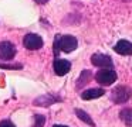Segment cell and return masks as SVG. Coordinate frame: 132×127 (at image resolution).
<instances>
[{
  "instance_id": "9",
  "label": "cell",
  "mask_w": 132,
  "mask_h": 127,
  "mask_svg": "<svg viewBox=\"0 0 132 127\" xmlns=\"http://www.w3.org/2000/svg\"><path fill=\"white\" fill-rule=\"evenodd\" d=\"M104 93H105V92H104V89L95 87V89H88V90H85V92H82V93H81V97H82L84 100H91V99L101 97Z\"/></svg>"
},
{
  "instance_id": "1",
  "label": "cell",
  "mask_w": 132,
  "mask_h": 127,
  "mask_svg": "<svg viewBox=\"0 0 132 127\" xmlns=\"http://www.w3.org/2000/svg\"><path fill=\"white\" fill-rule=\"evenodd\" d=\"M78 41L74 35H57L54 40V54L57 55L60 51L63 52H72L77 48Z\"/></svg>"
},
{
  "instance_id": "12",
  "label": "cell",
  "mask_w": 132,
  "mask_h": 127,
  "mask_svg": "<svg viewBox=\"0 0 132 127\" xmlns=\"http://www.w3.org/2000/svg\"><path fill=\"white\" fill-rule=\"evenodd\" d=\"M75 114L78 116V119H80V120H82L84 123H87L88 126H91V127H95V123L92 121V119L89 117V114H88V113H85L84 110L75 109Z\"/></svg>"
},
{
  "instance_id": "13",
  "label": "cell",
  "mask_w": 132,
  "mask_h": 127,
  "mask_svg": "<svg viewBox=\"0 0 132 127\" xmlns=\"http://www.w3.org/2000/svg\"><path fill=\"white\" fill-rule=\"evenodd\" d=\"M44 123H46V117L41 114H37L36 116V126L34 127H43Z\"/></svg>"
},
{
  "instance_id": "10",
  "label": "cell",
  "mask_w": 132,
  "mask_h": 127,
  "mask_svg": "<svg viewBox=\"0 0 132 127\" xmlns=\"http://www.w3.org/2000/svg\"><path fill=\"white\" fill-rule=\"evenodd\" d=\"M91 72H89V71H82V72H81V76L80 78H78V81H77V89H81V87L82 86H85L87 83H88L89 81H91Z\"/></svg>"
},
{
  "instance_id": "3",
  "label": "cell",
  "mask_w": 132,
  "mask_h": 127,
  "mask_svg": "<svg viewBox=\"0 0 132 127\" xmlns=\"http://www.w3.org/2000/svg\"><path fill=\"white\" fill-rule=\"evenodd\" d=\"M131 96H132V90H131V87H128V86H117L111 93L112 102H114V103H118V104L128 102L129 99H131Z\"/></svg>"
},
{
  "instance_id": "6",
  "label": "cell",
  "mask_w": 132,
  "mask_h": 127,
  "mask_svg": "<svg viewBox=\"0 0 132 127\" xmlns=\"http://www.w3.org/2000/svg\"><path fill=\"white\" fill-rule=\"evenodd\" d=\"M91 62H92V65L100 66V68H112L114 66L112 59L108 55H104V54H94L91 56Z\"/></svg>"
},
{
  "instance_id": "7",
  "label": "cell",
  "mask_w": 132,
  "mask_h": 127,
  "mask_svg": "<svg viewBox=\"0 0 132 127\" xmlns=\"http://www.w3.org/2000/svg\"><path fill=\"white\" fill-rule=\"evenodd\" d=\"M53 68H54L55 75L64 76L65 73L70 72V69H71V62L67 61V59H55L54 64H53Z\"/></svg>"
},
{
  "instance_id": "11",
  "label": "cell",
  "mask_w": 132,
  "mask_h": 127,
  "mask_svg": "<svg viewBox=\"0 0 132 127\" xmlns=\"http://www.w3.org/2000/svg\"><path fill=\"white\" fill-rule=\"evenodd\" d=\"M119 117L126 126L132 127V109H123L119 112Z\"/></svg>"
},
{
  "instance_id": "5",
  "label": "cell",
  "mask_w": 132,
  "mask_h": 127,
  "mask_svg": "<svg viewBox=\"0 0 132 127\" xmlns=\"http://www.w3.org/2000/svg\"><path fill=\"white\" fill-rule=\"evenodd\" d=\"M14 55H16V47L13 42H9V41L0 42V59L10 61V59L14 58Z\"/></svg>"
},
{
  "instance_id": "8",
  "label": "cell",
  "mask_w": 132,
  "mask_h": 127,
  "mask_svg": "<svg viewBox=\"0 0 132 127\" xmlns=\"http://www.w3.org/2000/svg\"><path fill=\"white\" fill-rule=\"evenodd\" d=\"M114 50L119 55H132V42L126 41V40H121L117 42Z\"/></svg>"
},
{
  "instance_id": "14",
  "label": "cell",
  "mask_w": 132,
  "mask_h": 127,
  "mask_svg": "<svg viewBox=\"0 0 132 127\" xmlns=\"http://www.w3.org/2000/svg\"><path fill=\"white\" fill-rule=\"evenodd\" d=\"M0 68H4V69H21V65H3L0 64Z\"/></svg>"
},
{
  "instance_id": "17",
  "label": "cell",
  "mask_w": 132,
  "mask_h": 127,
  "mask_svg": "<svg viewBox=\"0 0 132 127\" xmlns=\"http://www.w3.org/2000/svg\"><path fill=\"white\" fill-rule=\"evenodd\" d=\"M53 127H68V126H63V124H55V126H53Z\"/></svg>"
},
{
  "instance_id": "2",
  "label": "cell",
  "mask_w": 132,
  "mask_h": 127,
  "mask_svg": "<svg viewBox=\"0 0 132 127\" xmlns=\"http://www.w3.org/2000/svg\"><path fill=\"white\" fill-rule=\"evenodd\" d=\"M95 79L102 86H109V85H112L117 81V72L114 69H111V68H102L101 71L97 72Z\"/></svg>"
},
{
  "instance_id": "16",
  "label": "cell",
  "mask_w": 132,
  "mask_h": 127,
  "mask_svg": "<svg viewBox=\"0 0 132 127\" xmlns=\"http://www.w3.org/2000/svg\"><path fill=\"white\" fill-rule=\"evenodd\" d=\"M36 3H37V4H46L47 2H48V0H34Z\"/></svg>"
},
{
  "instance_id": "4",
  "label": "cell",
  "mask_w": 132,
  "mask_h": 127,
  "mask_svg": "<svg viewBox=\"0 0 132 127\" xmlns=\"http://www.w3.org/2000/svg\"><path fill=\"white\" fill-rule=\"evenodd\" d=\"M23 44L27 50H31V51H36V50H40L43 47V38H41L38 34H27L23 40Z\"/></svg>"
},
{
  "instance_id": "15",
  "label": "cell",
  "mask_w": 132,
  "mask_h": 127,
  "mask_svg": "<svg viewBox=\"0 0 132 127\" xmlns=\"http://www.w3.org/2000/svg\"><path fill=\"white\" fill-rule=\"evenodd\" d=\"M0 127H16V126L9 120H3V121H0Z\"/></svg>"
}]
</instances>
